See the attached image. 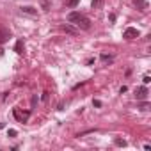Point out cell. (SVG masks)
<instances>
[{
  "mask_svg": "<svg viewBox=\"0 0 151 151\" xmlns=\"http://www.w3.org/2000/svg\"><path fill=\"white\" fill-rule=\"evenodd\" d=\"M123 37H124V39H135V37H139V30L133 29V27H128V29L124 30Z\"/></svg>",
  "mask_w": 151,
  "mask_h": 151,
  "instance_id": "cell-1",
  "label": "cell"
},
{
  "mask_svg": "<svg viewBox=\"0 0 151 151\" xmlns=\"http://www.w3.org/2000/svg\"><path fill=\"white\" fill-rule=\"evenodd\" d=\"M75 25H78V27H80V29H84V30H89V29H91V22H89V20H87L84 14L78 18V22L75 23Z\"/></svg>",
  "mask_w": 151,
  "mask_h": 151,
  "instance_id": "cell-2",
  "label": "cell"
},
{
  "mask_svg": "<svg viewBox=\"0 0 151 151\" xmlns=\"http://www.w3.org/2000/svg\"><path fill=\"white\" fill-rule=\"evenodd\" d=\"M9 39H11V32H9L7 29H2V27H0V45L7 43Z\"/></svg>",
  "mask_w": 151,
  "mask_h": 151,
  "instance_id": "cell-3",
  "label": "cell"
},
{
  "mask_svg": "<svg viewBox=\"0 0 151 151\" xmlns=\"http://www.w3.org/2000/svg\"><path fill=\"white\" fill-rule=\"evenodd\" d=\"M135 98H137V100H146V98H147V89H146L144 86H142V87H137V89H135Z\"/></svg>",
  "mask_w": 151,
  "mask_h": 151,
  "instance_id": "cell-4",
  "label": "cell"
},
{
  "mask_svg": "<svg viewBox=\"0 0 151 151\" xmlns=\"http://www.w3.org/2000/svg\"><path fill=\"white\" fill-rule=\"evenodd\" d=\"M29 116H30V112H20L18 109H14V117H16L18 121H22V123H25V121L29 119Z\"/></svg>",
  "mask_w": 151,
  "mask_h": 151,
  "instance_id": "cell-5",
  "label": "cell"
},
{
  "mask_svg": "<svg viewBox=\"0 0 151 151\" xmlns=\"http://www.w3.org/2000/svg\"><path fill=\"white\" fill-rule=\"evenodd\" d=\"M60 30H62V32H66V34H71V36H77V34H78V30H77V29L71 27V25H68V23H66V25H60Z\"/></svg>",
  "mask_w": 151,
  "mask_h": 151,
  "instance_id": "cell-6",
  "label": "cell"
},
{
  "mask_svg": "<svg viewBox=\"0 0 151 151\" xmlns=\"http://www.w3.org/2000/svg\"><path fill=\"white\" fill-rule=\"evenodd\" d=\"M80 16H82L80 13H77V11H73V13H69V14H68V22H69V23H77Z\"/></svg>",
  "mask_w": 151,
  "mask_h": 151,
  "instance_id": "cell-7",
  "label": "cell"
},
{
  "mask_svg": "<svg viewBox=\"0 0 151 151\" xmlns=\"http://www.w3.org/2000/svg\"><path fill=\"white\" fill-rule=\"evenodd\" d=\"M22 13H25V14H30V16H36V14H37V11H36L34 7H30V6H25V7H22Z\"/></svg>",
  "mask_w": 151,
  "mask_h": 151,
  "instance_id": "cell-8",
  "label": "cell"
},
{
  "mask_svg": "<svg viewBox=\"0 0 151 151\" xmlns=\"http://www.w3.org/2000/svg\"><path fill=\"white\" fill-rule=\"evenodd\" d=\"M133 4H135L137 7H140L142 11H144V9L147 7V4H146V0H133Z\"/></svg>",
  "mask_w": 151,
  "mask_h": 151,
  "instance_id": "cell-9",
  "label": "cell"
},
{
  "mask_svg": "<svg viewBox=\"0 0 151 151\" xmlns=\"http://www.w3.org/2000/svg\"><path fill=\"white\" fill-rule=\"evenodd\" d=\"M14 52H16V53H23V41H18V43L14 45Z\"/></svg>",
  "mask_w": 151,
  "mask_h": 151,
  "instance_id": "cell-10",
  "label": "cell"
},
{
  "mask_svg": "<svg viewBox=\"0 0 151 151\" xmlns=\"http://www.w3.org/2000/svg\"><path fill=\"white\" fill-rule=\"evenodd\" d=\"M101 60H103V62H112L114 59H112L110 55H107V53H101Z\"/></svg>",
  "mask_w": 151,
  "mask_h": 151,
  "instance_id": "cell-11",
  "label": "cell"
},
{
  "mask_svg": "<svg viewBox=\"0 0 151 151\" xmlns=\"http://www.w3.org/2000/svg\"><path fill=\"white\" fill-rule=\"evenodd\" d=\"M114 144H116V146H123V147H124V146H126V140H124V139H116V140H114Z\"/></svg>",
  "mask_w": 151,
  "mask_h": 151,
  "instance_id": "cell-12",
  "label": "cell"
},
{
  "mask_svg": "<svg viewBox=\"0 0 151 151\" xmlns=\"http://www.w3.org/2000/svg\"><path fill=\"white\" fill-rule=\"evenodd\" d=\"M78 2H80V0H68L66 4H68V7H75V6H77Z\"/></svg>",
  "mask_w": 151,
  "mask_h": 151,
  "instance_id": "cell-13",
  "label": "cell"
},
{
  "mask_svg": "<svg viewBox=\"0 0 151 151\" xmlns=\"http://www.w3.org/2000/svg\"><path fill=\"white\" fill-rule=\"evenodd\" d=\"M101 6V0H93V9H98Z\"/></svg>",
  "mask_w": 151,
  "mask_h": 151,
  "instance_id": "cell-14",
  "label": "cell"
},
{
  "mask_svg": "<svg viewBox=\"0 0 151 151\" xmlns=\"http://www.w3.org/2000/svg\"><path fill=\"white\" fill-rule=\"evenodd\" d=\"M147 109H149L147 103H140V110H147Z\"/></svg>",
  "mask_w": 151,
  "mask_h": 151,
  "instance_id": "cell-15",
  "label": "cell"
},
{
  "mask_svg": "<svg viewBox=\"0 0 151 151\" xmlns=\"http://www.w3.org/2000/svg\"><path fill=\"white\" fill-rule=\"evenodd\" d=\"M16 133H18L16 130H9V137H16Z\"/></svg>",
  "mask_w": 151,
  "mask_h": 151,
  "instance_id": "cell-16",
  "label": "cell"
},
{
  "mask_svg": "<svg viewBox=\"0 0 151 151\" xmlns=\"http://www.w3.org/2000/svg\"><path fill=\"white\" fill-rule=\"evenodd\" d=\"M43 9L48 11V2H46V0H43Z\"/></svg>",
  "mask_w": 151,
  "mask_h": 151,
  "instance_id": "cell-17",
  "label": "cell"
},
{
  "mask_svg": "<svg viewBox=\"0 0 151 151\" xmlns=\"http://www.w3.org/2000/svg\"><path fill=\"white\" fill-rule=\"evenodd\" d=\"M149 82H151V78L147 77V75H146V77H144V84H149Z\"/></svg>",
  "mask_w": 151,
  "mask_h": 151,
  "instance_id": "cell-18",
  "label": "cell"
},
{
  "mask_svg": "<svg viewBox=\"0 0 151 151\" xmlns=\"http://www.w3.org/2000/svg\"><path fill=\"white\" fill-rule=\"evenodd\" d=\"M0 128H4V124H2V123H0Z\"/></svg>",
  "mask_w": 151,
  "mask_h": 151,
  "instance_id": "cell-19",
  "label": "cell"
}]
</instances>
